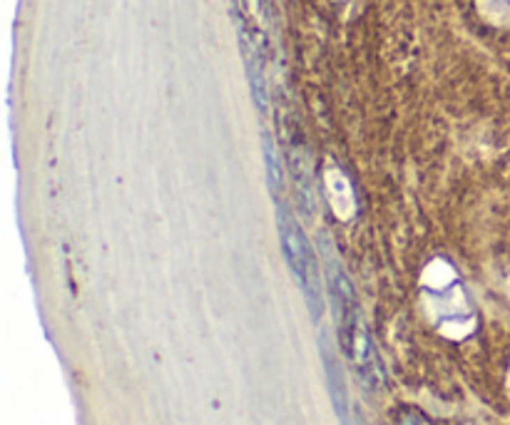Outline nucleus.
<instances>
[{"mask_svg":"<svg viewBox=\"0 0 510 425\" xmlns=\"http://www.w3.org/2000/svg\"><path fill=\"white\" fill-rule=\"evenodd\" d=\"M279 239H282L284 256L289 261V269L294 274L296 283L301 286V294L306 299V306L314 318H321L323 313V294H321V274H319V261L314 254L304 229L296 224V219L289 211L279 207L277 211Z\"/></svg>","mask_w":510,"mask_h":425,"instance_id":"nucleus-2","label":"nucleus"},{"mask_svg":"<svg viewBox=\"0 0 510 425\" xmlns=\"http://www.w3.org/2000/svg\"><path fill=\"white\" fill-rule=\"evenodd\" d=\"M261 152H264V162H267V181L272 194H277L282 189V162H279V154L274 149V142L269 137H264V144H261Z\"/></svg>","mask_w":510,"mask_h":425,"instance_id":"nucleus-4","label":"nucleus"},{"mask_svg":"<svg viewBox=\"0 0 510 425\" xmlns=\"http://www.w3.org/2000/svg\"><path fill=\"white\" fill-rule=\"evenodd\" d=\"M326 283H329V296L334 301L341 348L346 351L349 361L354 363V368L366 386H381L379 353H376L374 341L361 321V308H358L351 281L344 274V269L336 267L334 261L326 267Z\"/></svg>","mask_w":510,"mask_h":425,"instance_id":"nucleus-1","label":"nucleus"},{"mask_svg":"<svg viewBox=\"0 0 510 425\" xmlns=\"http://www.w3.org/2000/svg\"><path fill=\"white\" fill-rule=\"evenodd\" d=\"M323 366H326V373H329V386H331V396H334L336 413L344 420V425H349V398H346L344 380H341V368H336L334 356L326 348H323Z\"/></svg>","mask_w":510,"mask_h":425,"instance_id":"nucleus-3","label":"nucleus"}]
</instances>
